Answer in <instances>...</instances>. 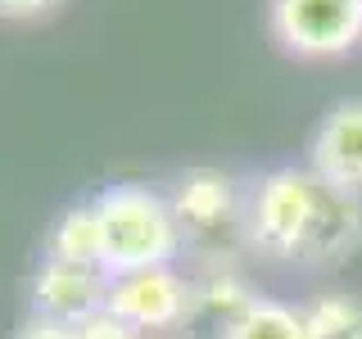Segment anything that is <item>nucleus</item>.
Here are the masks:
<instances>
[{
  "instance_id": "1",
  "label": "nucleus",
  "mask_w": 362,
  "mask_h": 339,
  "mask_svg": "<svg viewBox=\"0 0 362 339\" xmlns=\"http://www.w3.org/2000/svg\"><path fill=\"white\" fill-rule=\"evenodd\" d=\"M245 240L276 263H344L362 249V199L313 167H272L245 199Z\"/></svg>"
},
{
  "instance_id": "2",
  "label": "nucleus",
  "mask_w": 362,
  "mask_h": 339,
  "mask_svg": "<svg viewBox=\"0 0 362 339\" xmlns=\"http://www.w3.org/2000/svg\"><path fill=\"white\" fill-rule=\"evenodd\" d=\"M100 231H105V271H145V267H173L181 249V226L173 218L168 195L141 186V181H113L95 199Z\"/></svg>"
},
{
  "instance_id": "3",
  "label": "nucleus",
  "mask_w": 362,
  "mask_h": 339,
  "mask_svg": "<svg viewBox=\"0 0 362 339\" xmlns=\"http://www.w3.org/2000/svg\"><path fill=\"white\" fill-rule=\"evenodd\" d=\"M272 37L299 59H335L362 41V0H272Z\"/></svg>"
},
{
  "instance_id": "4",
  "label": "nucleus",
  "mask_w": 362,
  "mask_h": 339,
  "mask_svg": "<svg viewBox=\"0 0 362 339\" xmlns=\"http://www.w3.org/2000/svg\"><path fill=\"white\" fill-rule=\"evenodd\" d=\"M168 203L181 226V240L218 244L231 231L245 235V195L222 167H186L168 190Z\"/></svg>"
},
{
  "instance_id": "5",
  "label": "nucleus",
  "mask_w": 362,
  "mask_h": 339,
  "mask_svg": "<svg viewBox=\"0 0 362 339\" xmlns=\"http://www.w3.org/2000/svg\"><path fill=\"white\" fill-rule=\"evenodd\" d=\"M105 308L136 331H168L190 316V280H181L173 267L122 271V276H109Z\"/></svg>"
},
{
  "instance_id": "6",
  "label": "nucleus",
  "mask_w": 362,
  "mask_h": 339,
  "mask_svg": "<svg viewBox=\"0 0 362 339\" xmlns=\"http://www.w3.org/2000/svg\"><path fill=\"white\" fill-rule=\"evenodd\" d=\"M109 299V271L86 267V263H59V258H41V267L32 271L28 303L32 316L59 326H82L86 316H95Z\"/></svg>"
},
{
  "instance_id": "7",
  "label": "nucleus",
  "mask_w": 362,
  "mask_h": 339,
  "mask_svg": "<svg viewBox=\"0 0 362 339\" xmlns=\"http://www.w3.org/2000/svg\"><path fill=\"white\" fill-rule=\"evenodd\" d=\"M308 167L335 190L362 199V100H339L326 109L308 141Z\"/></svg>"
},
{
  "instance_id": "8",
  "label": "nucleus",
  "mask_w": 362,
  "mask_h": 339,
  "mask_svg": "<svg viewBox=\"0 0 362 339\" xmlns=\"http://www.w3.org/2000/svg\"><path fill=\"white\" fill-rule=\"evenodd\" d=\"M45 258L105 267V231H100V213H95L90 199L59 213V222L50 226V240H45Z\"/></svg>"
},
{
  "instance_id": "9",
  "label": "nucleus",
  "mask_w": 362,
  "mask_h": 339,
  "mask_svg": "<svg viewBox=\"0 0 362 339\" xmlns=\"http://www.w3.org/2000/svg\"><path fill=\"white\" fill-rule=\"evenodd\" d=\"M218 339H308L303 308H290L281 299H254L235 321L222 326Z\"/></svg>"
},
{
  "instance_id": "10",
  "label": "nucleus",
  "mask_w": 362,
  "mask_h": 339,
  "mask_svg": "<svg viewBox=\"0 0 362 339\" xmlns=\"http://www.w3.org/2000/svg\"><path fill=\"white\" fill-rule=\"evenodd\" d=\"M308 339H362V299L354 294H322L303 308Z\"/></svg>"
},
{
  "instance_id": "11",
  "label": "nucleus",
  "mask_w": 362,
  "mask_h": 339,
  "mask_svg": "<svg viewBox=\"0 0 362 339\" xmlns=\"http://www.w3.org/2000/svg\"><path fill=\"white\" fill-rule=\"evenodd\" d=\"M254 299H258V294L249 290L235 271H213L209 280L190 285V312H213V316H218V331L226 321H235Z\"/></svg>"
},
{
  "instance_id": "12",
  "label": "nucleus",
  "mask_w": 362,
  "mask_h": 339,
  "mask_svg": "<svg viewBox=\"0 0 362 339\" xmlns=\"http://www.w3.org/2000/svg\"><path fill=\"white\" fill-rule=\"evenodd\" d=\"M77 339H141V331L136 326H127L122 316H113L109 308H100L95 316H86L82 326H73Z\"/></svg>"
},
{
  "instance_id": "13",
  "label": "nucleus",
  "mask_w": 362,
  "mask_h": 339,
  "mask_svg": "<svg viewBox=\"0 0 362 339\" xmlns=\"http://www.w3.org/2000/svg\"><path fill=\"white\" fill-rule=\"evenodd\" d=\"M14 339H77L73 326H59V321H41V316H28L23 321V331Z\"/></svg>"
},
{
  "instance_id": "14",
  "label": "nucleus",
  "mask_w": 362,
  "mask_h": 339,
  "mask_svg": "<svg viewBox=\"0 0 362 339\" xmlns=\"http://www.w3.org/2000/svg\"><path fill=\"white\" fill-rule=\"evenodd\" d=\"M54 0H0V18H37Z\"/></svg>"
}]
</instances>
